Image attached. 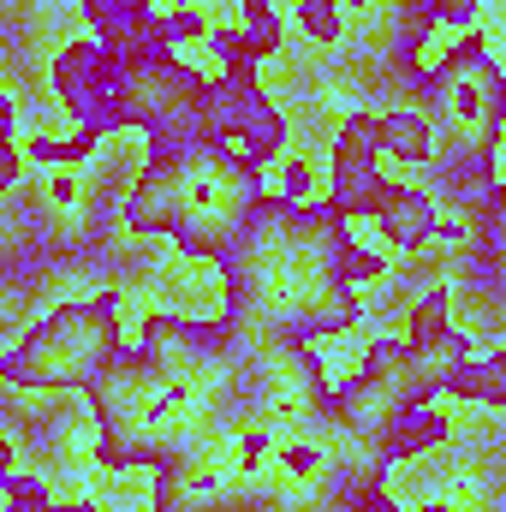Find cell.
<instances>
[{"label": "cell", "instance_id": "6da1fadb", "mask_svg": "<svg viewBox=\"0 0 506 512\" xmlns=\"http://www.w3.org/2000/svg\"><path fill=\"white\" fill-rule=\"evenodd\" d=\"M84 399L96 423V465L114 477L155 471L173 453L227 435L245 417L227 316L143 310L126 352L84 387Z\"/></svg>", "mask_w": 506, "mask_h": 512}, {"label": "cell", "instance_id": "7a4b0ae2", "mask_svg": "<svg viewBox=\"0 0 506 512\" xmlns=\"http://www.w3.org/2000/svg\"><path fill=\"white\" fill-rule=\"evenodd\" d=\"M340 221L322 197L286 203L262 191L245 233L221 256V316L233 328L304 340V346H340L364 334V292L340 274Z\"/></svg>", "mask_w": 506, "mask_h": 512}, {"label": "cell", "instance_id": "3957f363", "mask_svg": "<svg viewBox=\"0 0 506 512\" xmlns=\"http://www.w3.org/2000/svg\"><path fill=\"white\" fill-rule=\"evenodd\" d=\"M268 191V173L251 167L215 131H149L143 161L126 191V233L167 239L191 262H221L245 233Z\"/></svg>", "mask_w": 506, "mask_h": 512}, {"label": "cell", "instance_id": "277c9868", "mask_svg": "<svg viewBox=\"0 0 506 512\" xmlns=\"http://www.w3.org/2000/svg\"><path fill=\"white\" fill-rule=\"evenodd\" d=\"M126 340L131 334L126 310H120V286H96V292L36 316L0 352V382L18 393H84L126 352Z\"/></svg>", "mask_w": 506, "mask_h": 512}, {"label": "cell", "instance_id": "5b68a950", "mask_svg": "<svg viewBox=\"0 0 506 512\" xmlns=\"http://www.w3.org/2000/svg\"><path fill=\"white\" fill-rule=\"evenodd\" d=\"M429 96H435V143L453 155V173L495 191L501 155V66L489 24L447 30L429 54Z\"/></svg>", "mask_w": 506, "mask_h": 512}, {"label": "cell", "instance_id": "8992f818", "mask_svg": "<svg viewBox=\"0 0 506 512\" xmlns=\"http://www.w3.org/2000/svg\"><path fill=\"white\" fill-rule=\"evenodd\" d=\"M233 358H239L245 417H262L274 435H292L310 417H322L334 370H328V358L316 346L280 340V334H256V328H233Z\"/></svg>", "mask_w": 506, "mask_h": 512}, {"label": "cell", "instance_id": "52a82bcc", "mask_svg": "<svg viewBox=\"0 0 506 512\" xmlns=\"http://www.w3.org/2000/svg\"><path fill=\"white\" fill-rule=\"evenodd\" d=\"M48 90H54V108L66 114V126L126 137V66L96 36H72L54 48Z\"/></svg>", "mask_w": 506, "mask_h": 512}, {"label": "cell", "instance_id": "ba28073f", "mask_svg": "<svg viewBox=\"0 0 506 512\" xmlns=\"http://www.w3.org/2000/svg\"><path fill=\"white\" fill-rule=\"evenodd\" d=\"M256 483L239 477L227 435H209L149 471V512H233Z\"/></svg>", "mask_w": 506, "mask_h": 512}, {"label": "cell", "instance_id": "9c48e42d", "mask_svg": "<svg viewBox=\"0 0 506 512\" xmlns=\"http://www.w3.org/2000/svg\"><path fill=\"white\" fill-rule=\"evenodd\" d=\"M209 131L221 143H233L251 167H274L292 149V120L286 108L268 96L262 78H215L209 72Z\"/></svg>", "mask_w": 506, "mask_h": 512}, {"label": "cell", "instance_id": "30bf717a", "mask_svg": "<svg viewBox=\"0 0 506 512\" xmlns=\"http://www.w3.org/2000/svg\"><path fill=\"white\" fill-rule=\"evenodd\" d=\"M435 221H441L435 185L417 179V173H405V179H387V197H381V209L364 227H370V239H376L381 251L399 262V256H417L435 245Z\"/></svg>", "mask_w": 506, "mask_h": 512}, {"label": "cell", "instance_id": "8fae6325", "mask_svg": "<svg viewBox=\"0 0 506 512\" xmlns=\"http://www.w3.org/2000/svg\"><path fill=\"white\" fill-rule=\"evenodd\" d=\"M453 435H459V411L447 399H429V405H417V411H405V417L387 423L376 453H381V465H405V459H423V453L447 447Z\"/></svg>", "mask_w": 506, "mask_h": 512}, {"label": "cell", "instance_id": "7c38bea8", "mask_svg": "<svg viewBox=\"0 0 506 512\" xmlns=\"http://www.w3.org/2000/svg\"><path fill=\"white\" fill-rule=\"evenodd\" d=\"M381 120V161H399L405 173H423L441 161V143H435V114L423 108H376Z\"/></svg>", "mask_w": 506, "mask_h": 512}, {"label": "cell", "instance_id": "4fadbf2b", "mask_svg": "<svg viewBox=\"0 0 506 512\" xmlns=\"http://www.w3.org/2000/svg\"><path fill=\"white\" fill-rule=\"evenodd\" d=\"M102 143H108L102 131H84V126H72V131H42V126L18 131V155H24V167H84Z\"/></svg>", "mask_w": 506, "mask_h": 512}, {"label": "cell", "instance_id": "5bb4252c", "mask_svg": "<svg viewBox=\"0 0 506 512\" xmlns=\"http://www.w3.org/2000/svg\"><path fill=\"white\" fill-rule=\"evenodd\" d=\"M233 512H358V507L340 501V495H328V489H292L280 477H262Z\"/></svg>", "mask_w": 506, "mask_h": 512}, {"label": "cell", "instance_id": "9a60e30c", "mask_svg": "<svg viewBox=\"0 0 506 512\" xmlns=\"http://www.w3.org/2000/svg\"><path fill=\"white\" fill-rule=\"evenodd\" d=\"M447 399H471V405H483V411H506V346L477 352V358L459 370V382H453Z\"/></svg>", "mask_w": 506, "mask_h": 512}, {"label": "cell", "instance_id": "2e32d148", "mask_svg": "<svg viewBox=\"0 0 506 512\" xmlns=\"http://www.w3.org/2000/svg\"><path fill=\"white\" fill-rule=\"evenodd\" d=\"M239 36L251 42L256 66L280 60L286 54V12H280V0H239Z\"/></svg>", "mask_w": 506, "mask_h": 512}, {"label": "cell", "instance_id": "e0dca14e", "mask_svg": "<svg viewBox=\"0 0 506 512\" xmlns=\"http://www.w3.org/2000/svg\"><path fill=\"white\" fill-rule=\"evenodd\" d=\"M286 30H298L310 48H340L346 42V6L340 0H292Z\"/></svg>", "mask_w": 506, "mask_h": 512}, {"label": "cell", "instance_id": "ac0fdd59", "mask_svg": "<svg viewBox=\"0 0 506 512\" xmlns=\"http://www.w3.org/2000/svg\"><path fill=\"white\" fill-rule=\"evenodd\" d=\"M203 54H209V66H203V72H215V78H262V66H256L251 42L239 36V24H209Z\"/></svg>", "mask_w": 506, "mask_h": 512}, {"label": "cell", "instance_id": "d6986e66", "mask_svg": "<svg viewBox=\"0 0 506 512\" xmlns=\"http://www.w3.org/2000/svg\"><path fill=\"white\" fill-rule=\"evenodd\" d=\"M268 173H274L268 191L286 197V203H316V197H322V161H316V155H292V149H286Z\"/></svg>", "mask_w": 506, "mask_h": 512}, {"label": "cell", "instance_id": "ffe728a7", "mask_svg": "<svg viewBox=\"0 0 506 512\" xmlns=\"http://www.w3.org/2000/svg\"><path fill=\"white\" fill-rule=\"evenodd\" d=\"M155 18H161L167 48H179V54H185V48H203V36H209V24H215L197 0H173V6H161Z\"/></svg>", "mask_w": 506, "mask_h": 512}, {"label": "cell", "instance_id": "44dd1931", "mask_svg": "<svg viewBox=\"0 0 506 512\" xmlns=\"http://www.w3.org/2000/svg\"><path fill=\"white\" fill-rule=\"evenodd\" d=\"M0 501H6V512H30L42 501H54V495H48V483L36 471H12V477H0Z\"/></svg>", "mask_w": 506, "mask_h": 512}, {"label": "cell", "instance_id": "7402d4cb", "mask_svg": "<svg viewBox=\"0 0 506 512\" xmlns=\"http://www.w3.org/2000/svg\"><path fill=\"white\" fill-rule=\"evenodd\" d=\"M423 6H429V24H441V30H465V24L483 18L489 0H423Z\"/></svg>", "mask_w": 506, "mask_h": 512}, {"label": "cell", "instance_id": "603a6c76", "mask_svg": "<svg viewBox=\"0 0 506 512\" xmlns=\"http://www.w3.org/2000/svg\"><path fill=\"white\" fill-rule=\"evenodd\" d=\"M42 197H48L54 209H72V203L84 197V185H78V167H48V179H42Z\"/></svg>", "mask_w": 506, "mask_h": 512}, {"label": "cell", "instance_id": "cb8c5ba5", "mask_svg": "<svg viewBox=\"0 0 506 512\" xmlns=\"http://www.w3.org/2000/svg\"><path fill=\"white\" fill-rule=\"evenodd\" d=\"M435 239H441V245H453V251H471V245H477V227H471V215H447V209H441Z\"/></svg>", "mask_w": 506, "mask_h": 512}, {"label": "cell", "instance_id": "d4e9b609", "mask_svg": "<svg viewBox=\"0 0 506 512\" xmlns=\"http://www.w3.org/2000/svg\"><path fill=\"white\" fill-rule=\"evenodd\" d=\"M24 173H30V167H24V155H18V137L0 143V197H12V191L24 185Z\"/></svg>", "mask_w": 506, "mask_h": 512}, {"label": "cell", "instance_id": "484cf974", "mask_svg": "<svg viewBox=\"0 0 506 512\" xmlns=\"http://www.w3.org/2000/svg\"><path fill=\"white\" fill-rule=\"evenodd\" d=\"M18 131H24V108H18V102H12V90L0 84V143H12Z\"/></svg>", "mask_w": 506, "mask_h": 512}, {"label": "cell", "instance_id": "4316f807", "mask_svg": "<svg viewBox=\"0 0 506 512\" xmlns=\"http://www.w3.org/2000/svg\"><path fill=\"white\" fill-rule=\"evenodd\" d=\"M30 512H108L102 501H42V507H30Z\"/></svg>", "mask_w": 506, "mask_h": 512}, {"label": "cell", "instance_id": "83f0119b", "mask_svg": "<svg viewBox=\"0 0 506 512\" xmlns=\"http://www.w3.org/2000/svg\"><path fill=\"white\" fill-rule=\"evenodd\" d=\"M381 512H453L447 501H387Z\"/></svg>", "mask_w": 506, "mask_h": 512}, {"label": "cell", "instance_id": "f1b7e54d", "mask_svg": "<svg viewBox=\"0 0 506 512\" xmlns=\"http://www.w3.org/2000/svg\"><path fill=\"white\" fill-rule=\"evenodd\" d=\"M12 471H18V441L0 435V477H12Z\"/></svg>", "mask_w": 506, "mask_h": 512}, {"label": "cell", "instance_id": "f546056e", "mask_svg": "<svg viewBox=\"0 0 506 512\" xmlns=\"http://www.w3.org/2000/svg\"><path fill=\"white\" fill-rule=\"evenodd\" d=\"M340 6H346V12H370L376 0H340Z\"/></svg>", "mask_w": 506, "mask_h": 512}, {"label": "cell", "instance_id": "4dcf8cb0", "mask_svg": "<svg viewBox=\"0 0 506 512\" xmlns=\"http://www.w3.org/2000/svg\"><path fill=\"white\" fill-rule=\"evenodd\" d=\"M137 6H149V12H161V6H173V0H137Z\"/></svg>", "mask_w": 506, "mask_h": 512}]
</instances>
